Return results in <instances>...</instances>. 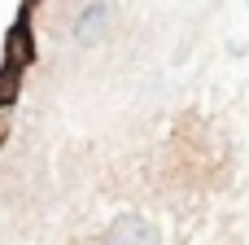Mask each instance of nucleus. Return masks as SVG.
Here are the masks:
<instances>
[{
    "label": "nucleus",
    "mask_w": 249,
    "mask_h": 245,
    "mask_svg": "<svg viewBox=\"0 0 249 245\" xmlns=\"http://www.w3.org/2000/svg\"><path fill=\"white\" fill-rule=\"evenodd\" d=\"M22 4H26V9H31V4H35V0H22Z\"/></svg>",
    "instance_id": "nucleus-4"
},
{
    "label": "nucleus",
    "mask_w": 249,
    "mask_h": 245,
    "mask_svg": "<svg viewBox=\"0 0 249 245\" xmlns=\"http://www.w3.org/2000/svg\"><path fill=\"white\" fill-rule=\"evenodd\" d=\"M35 61V35H31V9L22 4L13 26H9V39H4V61H0V110L13 105L18 88H22V75L26 66Z\"/></svg>",
    "instance_id": "nucleus-1"
},
{
    "label": "nucleus",
    "mask_w": 249,
    "mask_h": 245,
    "mask_svg": "<svg viewBox=\"0 0 249 245\" xmlns=\"http://www.w3.org/2000/svg\"><path fill=\"white\" fill-rule=\"evenodd\" d=\"M96 245H162V228L144 215H118L96 237Z\"/></svg>",
    "instance_id": "nucleus-3"
},
{
    "label": "nucleus",
    "mask_w": 249,
    "mask_h": 245,
    "mask_svg": "<svg viewBox=\"0 0 249 245\" xmlns=\"http://www.w3.org/2000/svg\"><path fill=\"white\" fill-rule=\"evenodd\" d=\"M114 26V0H83L74 22H70V39L79 48H92L96 39H105Z\"/></svg>",
    "instance_id": "nucleus-2"
}]
</instances>
